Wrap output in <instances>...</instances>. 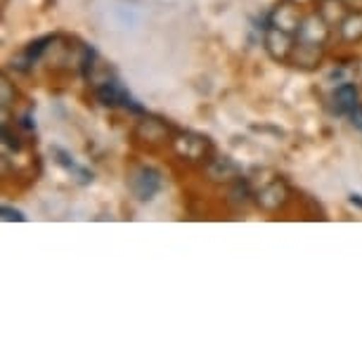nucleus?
Here are the masks:
<instances>
[{"label":"nucleus","mask_w":362,"mask_h":362,"mask_svg":"<svg viewBox=\"0 0 362 362\" xmlns=\"http://www.w3.org/2000/svg\"><path fill=\"white\" fill-rule=\"evenodd\" d=\"M170 149L177 159L189 163V166H206L216 154V147L209 135L197 131H175L173 140H170Z\"/></svg>","instance_id":"obj_1"},{"label":"nucleus","mask_w":362,"mask_h":362,"mask_svg":"<svg viewBox=\"0 0 362 362\" xmlns=\"http://www.w3.org/2000/svg\"><path fill=\"white\" fill-rule=\"evenodd\" d=\"M126 185L133 192L138 202H152L163 187V175L159 168L149 166V163H138L128 170Z\"/></svg>","instance_id":"obj_2"},{"label":"nucleus","mask_w":362,"mask_h":362,"mask_svg":"<svg viewBox=\"0 0 362 362\" xmlns=\"http://www.w3.org/2000/svg\"><path fill=\"white\" fill-rule=\"evenodd\" d=\"M291 202V187L282 177H270L263 185L254 187V204L265 214H279Z\"/></svg>","instance_id":"obj_3"},{"label":"nucleus","mask_w":362,"mask_h":362,"mask_svg":"<svg viewBox=\"0 0 362 362\" xmlns=\"http://www.w3.org/2000/svg\"><path fill=\"white\" fill-rule=\"evenodd\" d=\"M133 140L138 142L140 147L159 149L163 145H170V140H173V133H170V128H168V124L163 119H156V116L142 114L140 121L133 128Z\"/></svg>","instance_id":"obj_4"},{"label":"nucleus","mask_w":362,"mask_h":362,"mask_svg":"<svg viewBox=\"0 0 362 362\" xmlns=\"http://www.w3.org/2000/svg\"><path fill=\"white\" fill-rule=\"evenodd\" d=\"M95 90V98L102 107H109V109H131L135 114H145L142 112V107L131 98V93L126 90L124 83H121L119 78L112 76L107 81H102V83L93 86Z\"/></svg>","instance_id":"obj_5"},{"label":"nucleus","mask_w":362,"mask_h":362,"mask_svg":"<svg viewBox=\"0 0 362 362\" xmlns=\"http://www.w3.org/2000/svg\"><path fill=\"white\" fill-rule=\"evenodd\" d=\"M293 47H296V36L279 31V29H275V26L263 29V50L268 52V57L272 59V62L289 64Z\"/></svg>","instance_id":"obj_6"},{"label":"nucleus","mask_w":362,"mask_h":362,"mask_svg":"<svg viewBox=\"0 0 362 362\" xmlns=\"http://www.w3.org/2000/svg\"><path fill=\"white\" fill-rule=\"evenodd\" d=\"M303 17L305 15L300 12V3H296V0H279L275 8L268 12V26H275L279 31L296 36Z\"/></svg>","instance_id":"obj_7"},{"label":"nucleus","mask_w":362,"mask_h":362,"mask_svg":"<svg viewBox=\"0 0 362 362\" xmlns=\"http://www.w3.org/2000/svg\"><path fill=\"white\" fill-rule=\"evenodd\" d=\"M332 29L334 26L327 22V19L320 15L317 10L308 12L300 22L298 31H296V40H303V43H315V45H325L329 43L332 38Z\"/></svg>","instance_id":"obj_8"},{"label":"nucleus","mask_w":362,"mask_h":362,"mask_svg":"<svg viewBox=\"0 0 362 362\" xmlns=\"http://www.w3.org/2000/svg\"><path fill=\"white\" fill-rule=\"evenodd\" d=\"M204 170H206L209 180L216 182V185H235L237 180H242V168H239L230 156L214 154V159L204 166Z\"/></svg>","instance_id":"obj_9"},{"label":"nucleus","mask_w":362,"mask_h":362,"mask_svg":"<svg viewBox=\"0 0 362 362\" xmlns=\"http://www.w3.org/2000/svg\"><path fill=\"white\" fill-rule=\"evenodd\" d=\"M325 45H315V43H303V40H296V47L291 52L289 64L296 66L300 71H315L320 64L325 62Z\"/></svg>","instance_id":"obj_10"},{"label":"nucleus","mask_w":362,"mask_h":362,"mask_svg":"<svg viewBox=\"0 0 362 362\" xmlns=\"http://www.w3.org/2000/svg\"><path fill=\"white\" fill-rule=\"evenodd\" d=\"M52 156H54V161H57V166L62 168L64 173H69L74 180L78 182V185H90V182H93V170L81 166V163L74 159V154H69L66 149L52 147Z\"/></svg>","instance_id":"obj_11"},{"label":"nucleus","mask_w":362,"mask_h":362,"mask_svg":"<svg viewBox=\"0 0 362 362\" xmlns=\"http://www.w3.org/2000/svg\"><path fill=\"white\" fill-rule=\"evenodd\" d=\"M332 102H334V109L337 114L341 116H351L355 109L360 107V93H358V86L353 83H344V86H337L332 93Z\"/></svg>","instance_id":"obj_12"},{"label":"nucleus","mask_w":362,"mask_h":362,"mask_svg":"<svg viewBox=\"0 0 362 362\" xmlns=\"http://www.w3.org/2000/svg\"><path fill=\"white\" fill-rule=\"evenodd\" d=\"M339 38L341 43L355 45L362 43V10H351L339 24Z\"/></svg>","instance_id":"obj_13"},{"label":"nucleus","mask_w":362,"mask_h":362,"mask_svg":"<svg viewBox=\"0 0 362 362\" xmlns=\"http://www.w3.org/2000/svg\"><path fill=\"white\" fill-rule=\"evenodd\" d=\"M317 12H320V15H322L332 26H339L341 22H344V17L348 15V12H351V8H348L346 0H320Z\"/></svg>","instance_id":"obj_14"},{"label":"nucleus","mask_w":362,"mask_h":362,"mask_svg":"<svg viewBox=\"0 0 362 362\" xmlns=\"http://www.w3.org/2000/svg\"><path fill=\"white\" fill-rule=\"evenodd\" d=\"M19 98L15 83L8 78V74H3V81H0V116H3V124L10 121V109L15 107V102Z\"/></svg>","instance_id":"obj_15"},{"label":"nucleus","mask_w":362,"mask_h":362,"mask_svg":"<svg viewBox=\"0 0 362 362\" xmlns=\"http://www.w3.org/2000/svg\"><path fill=\"white\" fill-rule=\"evenodd\" d=\"M358 74V64L355 66H348V64H339V66H334V69L329 71V76H327V81L337 88V86H344V83H351L353 76Z\"/></svg>","instance_id":"obj_16"},{"label":"nucleus","mask_w":362,"mask_h":362,"mask_svg":"<svg viewBox=\"0 0 362 362\" xmlns=\"http://www.w3.org/2000/svg\"><path fill=\"white\" fill-rule=\"evenodd\" d=\"M0 216H3V221L5 223H10V221H17V223H24L26 221V216L22 214V211H17V209H12L5 204L3 209H0Z\"/></svg>","instance_id":"obj_17"},{"label":"nucleus","mask_w":362,"mask_h":362,"mask_svg":"<svg viewBox=\"0 0 362 362\" xmlns=\"http://www.w3.org/2000/svg\"><path fill=\"white\" fill-rule=\"evenodd\" d=\"M351 204H355V206H360V209H362V199H360V194H351Z\"/></svg>","instance_id":"obj_18"},{"label":"nucleus","mask_w":362,"mask_h":362,"mask_svg":"<svg viewBox=\"0 0 362 362\" xmlns=\"http://www.w3.org/2000/svg\"><path fill=\"white\" fill-rule=\"evenodd\" d=\"M8 3H10V0H3V8H8Z\"/></svg>","instance_id":"obj_19"},{"label":"nucleus","mask_w":362,"mask_h":362,"mask_svg":"<svg viewBox=\"0 0 362 362\" xmlns=\"http://www.w3.org/2000/svg\"><path fill=\"white\" fill-rule=\"evenodd\" d=\"M296 3H308V0H296Z\"/></svg>","instance_id":"obj_20"}]
</instances>
